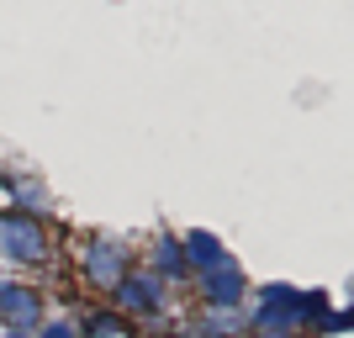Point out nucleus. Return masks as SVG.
<instances>
[{"label":"nucleus","instance_id":"f257e3e1","mask_svg":"<svg viewBox=\"0 0 354 338\" xmlns=\"http://www.w3.org/2000/svg\"><path fill=\"white\" fill-rule=\"evenodd\" d=\"M43 249H48V238L32 217H0V254L6 259L32 265V259H43Z\"/></svg>","mask_w":354,"mask_h":338},{"label":"nucleus","instance_id":"f03ea898","mask_svg":"<svg viewBox=\"0 0 354 338\" xmlns=\"http://www.w3.org/2000/svg\"><path fill=\"white\" fill-rule=\"evenodd\" d=\"M85 270H90V280L117 285V280H127V254H122L117 243H95V249L85 254Z\"/></svg>","mask_w":354,"mask_h":338},{"label":"nucleus","instance_id":"7ed1b4c3","mask_svg":"<svg viewBox=\"0 0 354 338\" xmlns=\"http://www.w3.org/2000/svg\"><path fill=\"white\" fill-rule=\"evenodd\" d=\"M37 312H43V301H37V291H27V285H0V317H11V323H37Z\"/></svg>","mask_w":354,"mask_h":338},{"label":"nucleus","instance_id":"20e7f679","mask_svg":"<svg viewBox=\"0 0 354 338\" xmlns=\"http://www.w3.org/2000/svg\"><path fill=\"white\" fill-rule=\"evenodd\" d=\"M180 254H185L191 265H201V270H222V265H227V254H222V243L212 233H191Z\"/></svg>","mask_w":354,"mask_h":338},{"label":"nucleus","instance_id":"39448f33","mask_svg":"<svg viewBox=\"0 0 354 338\" xmlns=\"http://www.w3.org/2000/svg\"><path fill=\"white\" fill-rule=\"evenodd\" d=\"M207 296L217 301V307H233L238 296H243V280H238V270H233V265L207 270Z\"/></svg>","mask_w":354,"mask_h":338},{"label":"nucleus","instance_id":"423d86ee","mask_svg":"<svg viewBox=\"0 0 354 338\" xmlns=\"http://www.w3.org/2000/svg\"><path fill=\"white\" fill-rule=\"evenodd\" d=\"M117 291H122V307L148 312L153 301H159V280H117Z\"/></svg>","mask_w":354,"mask_h":338},{"label":"nucleus","instance_id":"0eeeda50","mask_svg":"<svg viewBox=\"0 0 354 338\" xmlns=\"http://www.w3.org/2000/svg\"><path fill=\"white\" fill-rule=\"evenodd\" d=\"M153 265H159L164 275H180V270H185V254H180V243H169V238H164L159 254H153Z\"/></svg>","mask_w":354,"mask_h":338},{"label":"nucleus","instance_id":"6e6552de","mask_svg":"<svg viewBox=\"0 0 354 338\" xmlns=\"http://www.w3.org/2000/svg\"><path fill=\"white\" fill-rule=\"evenodd\" d=\"M90 333H101V338H111V333H117V323H111V317H95V323H90Z\"/></svg>","mask_w":354,"mask_h":338},{"label":"nucleus","instance_id":"1a4fd4ad","mask_svg":"<svg viewBox=\"0 0 354 338\" xmlns=\"http://www.w3.org/2000/svg\"><path fill=\"white\" fill-rule=\"evenodd\" d=\"M43 338H74V328H69V323H53V328H48Z\"/></svg>","mask_w":354,"mask_h":338},{"label":"nucleus","instance_id":"9d476101","mask_svg":"<svg viewBox=\"0 0 354 338\" xmlns=\"http://www.w3.org/2000/svg\"><path fill=\"white\" fill-rule=\"evenodd\" d=\"M16 338H21V333H16Z\"/></svg>","mask_w":354,"mask_h":338}]
</instances>
